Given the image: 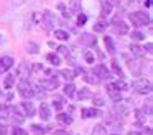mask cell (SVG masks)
I'll use <instances>...</instances> for the list:
<instances>
[{"mask_svg":"<svg viewBox=\"0 0 153 135\" xmlns=\"http://www.w3.org/2000/svg\"><path fill=\"white\" fill-rule=\"evenodd\" d=\"M40 85L45 89V90H55L60 87V80L55 79V77H50V79H44L40 80Z\"/></svg>","mask_w":153,"mask_h":135,"instance_id":"10","label":"cell"},{"mask_svg":"<svg viewBox=\"0 0 153 135\" xmlns=\"http://www.w3.org/2000/svg\"><path fill=\"white\" fill-rule=\"evenodd\" d=\"M39 114H40V119L42 121H48L50 119V108H48L47 103H40V108H39Z\"/></svg>","mask_w":153,"mask_h":135,"instance_id":"16","label":"cell"},{"mask_svg":"<svg viewBox=\"0 0 153 135\" xmlns=\"http://www.w3.org/2000/svg\"><path fill=\"white\" fill-rule=\"evenodd\" d=\"M111 135H118V134H111Z\"/></svg>","mask_w":153,"mask_h":135,"instance_id":"54","label":"cell"},{"mask_svg":"<svg viewBox=\"0 0 153 135\" xmlns=\"http://www.w3.org/2000/svg\"><path fill=\"white\" fill-rule=\"evenodd\" d=\"M0 135H7V125L0 124Z\"/></svg>","mask_w":153,"mask_h":135,"instance_id":"50","label":"cell"},{"mask_svg":"<svg viewBox=\"0 0 153 135\" xmlns=\"http://www.w3.org/2000/svg\"><path fill=\"white\" fill-rule=\"evenodd\" d=\"M76 95L77 100H89V98H92V92L87 89V87H84V89H81L77 93H74Z\"/></svg>","mask_w":153,"mask_h":135,"instance_id":"17","label":"cell"},{"mask_svg":"<svg viewBox=\"0 0 153 135\" xmlns=\"http://www.w3.org/2000/svg\"><path fill=\"white\" fill-rule=\"evenodd\" d=\"M60 76L63 77V79H66V80H69V82H71L74 77H76V72H74L73 69H61Z\"/></svg>","mask_w":153,"mask_h":135,"instance_id":"22","label":"cell"},{"mask_svg":"<svg viewBox=\"0 0 153 135\" xmlns=\"http://www.w3.org/2000/svg\"><path fill=\"white\" fill-rule=\"evenodd\" d=\"M105 124L108 125V127L114 129V130H121V127H123V121L119 119V116H114V114H106Z\"/></svg>","mask_w":153,"mask_h":135,"instance_id":"5","label":"cell"},{"mask_svg":"<svg viewBox=\"0 0 153 135\" xmlns=\"http://www.w3.org/2000/svg\"><path fill=\"white\" fill-rule=\"evenodd\" d=\"M132 89L135 90L137 93H150L152 92V82L145 77H140V79H135L134 82H132Z\"/></svg>","mask_w":153,"mask_h":135,"instance_id":"2","label":"cell"},{"mask_svg":"<svg viewBox=\"0 0 153 135\" xmlns=\"http://www.w3.org/2000/svg\"><path fill=\"white\" fill-rule=\"evenodd\" d=\"M111 68H113V71L116 72V74H118L119 77H121V79H123V77H124V72H123V69H121V66L118 64V61H116V60H113V61H111Z\"/></svg>","mask_w":153,"mask_h":135,"instance_id":"29","label":"cell"},{"mask_svg":"<svg viewBox=\"0 0 153 135\" xmlns=\"http://www.w3.org/2000/svg\"><path fill=\"white\" fill-rule=\"evenodd\" d=\"M113 31L116 32V34H119V35H124V34H127V32H129V26H127L123 19L114 18V21H113Z\"/></svg>","mask_w":153,"mask_h":135,"instance_id":"6","label":"cell"},{"mask_svg":"<svg viewBox=\"0 0 153 135\" xmlns=\"http://www.w3.org/2000/svg\"><path fill=\"white\" fill-rule=\"evenodd\" d=\"M129 68H131L132 74L139 76L140 72L143 71V63H142V60H140V58H137V60H132L131 63H129Z\"/></svg>","mask_w":153,"mask_h":135,"instance_id":"13","label":"cell"},{"mask_svg":"<svg viewBox=\"0 0 153 135\" xmlns=\"http://www.w3.org/2000/svg\"><path fill=\"white\" fill-rule=\"evenodd\" d=\"M103 40H105V45H106V50H108V53H116V44H114L113 37L106 35Z\"/></svg>","mask_w":153,"mask_h":135,"instance_id":"19","label":"cell"},{"mask_svg":"<svg viewBox=\"0 0 153 135\" xmlns=\"http://www.w3.org/2000/svg\"><path fill=\"white\" fill-rule=\"evenodd\" d=\"M42 90H45V89H40V87H37V89L34 90V95H36V97H39L40 100H44V98H45V92H42Z\"/></svg>","mask_w":153,"mask_h":135,"instance_id":"42","label":"cell"},{"mask_svg":"<svg viewBox=\"0 0 153 135\" xmlns=\"http://www.w3.org/2000/svg\"><path fill=\"white\" fill-rule=\"evenodd\" d=\"M129 19H131V23L134 24V26H150L152 24V18H150V15L145 13V11H132V13H129Z\"/></svg>","mask_w":153,"mask_h":135,"instance_id":"1","label":"cell"},{"mask_svg":"<svg viewBox=\"0 0 153 135\" xmlns=\"http://www.w3.org/2000/svg\"><path fill=\"white\" fill-rule=\"evenodd\" d=\"M129 135H142L140 132H129Z\"/></svg>","mask_w":153,"mask_h":135,"instance_id":"52","label":"cell"},{"mask_svg":"<svg viewBox=\"0 0 153 135\" xmlns=\"http://www.w3.org/2000/svg\"><path fill=\"white\" fill-rule=\"evenodd\" d=\"M55 37L58 40H68L69 39V34L66 31H61V29H56L55 31Z\"/></svg>","mask_w":153,"mask_h":135,"instance_id":"31","label":"cell"},{"mask_svg":"<svg viewBox=\"0 0 153 135\" xmlns=\"http://www.w3.org/2000/svg\"><path fill=\"white\" fill-rule=\"evenodd\" d=\"M31 130H32L34 135H44L45 134V127H42V125H39V124H32Z\"/></svg>","mask_w":153,"mask_h":135,"instance_id":"30","label":"cell"},{"mask_svg":"<svg viewBox=\"0 0 153 135\" xmlns=\"http://www.w3.org/2000/svg\"><path fill=\"white\" fill-rule=\"evenodd\" d=\"M58 8H60L61 11H63V16H65V18H69V16H71V11H69V10H66L63 3H60V5H58Z\"/></svg>","mask_w":153,"mask_h":135,"instance_id":"44","label":"cell"},{"mask_svg":"<svg viewBox=\"0 0 153 135\" xmlns=\"http://www.w3.org/2000/svg\"><path fill=\"white\" fill-rule=\"evenodd\" d=\"M56 23H58V19H56V16L50 10H45L42 13V26L45 31H52L56 26Z\"/></svg>","mask_w":153,"mask_h":135,"instance_id":"3","label":"cell"},{"mask_svg":"<svg viewBox=\"0 0 153 135\" xmlns=\"http://www.w3.org/2000/svg\"><path fill=\"white\" fill-rule=\"evenodd\" d=\"M0 42H3V37H2V35H0Z\"/></svg>","mask_w":153,"mask_h":135,"instance_id":"53","label":"cell"},{"mask_svg":"<svg viewBox=\"0 0 153 135\" xmlns=\"http://www.w3.org/2000/svg\"><path fill=\"white\" fill-rule=\"evenodd\" d=\"M53 135H69V132L66 129H58V130H55V132H53Z\"/></svg>","mask_w":153,"mask_h":135,"instance_id":"47","label":"cell"},{"mask_svg":"<svg viewBox=\"0 0 153 135\" xmlns=\"http://www.w3.org/2000/svg\"><path fill=\"white\" fill-rule=\"evenodd\" d=\"M106 134V130H105V127L100 124V125H97V127L94 129V132H92V135H105Z\"/></svg>","mask_w":153,"mask_h":135,"instance_id":"39","label":"cell"},{"mask_svg":"<svg viewBox=\"0 0 153 135\" xmlns=\"http://www.w3.org/2000/svg\"><path fill=\"white\" fill-rule=\"evenodd\" d=\"M84 60L87 61L89 64L94 63V53L92 52H84Z\"/></svg>","mask_w":153,"mask_h":135,"instance_id":"41","label":"cell"},{"mask_svg":"<svg viewBox=\"0 0 153 135\" xmlns=\"http://www.w3.org/2000/svg\"><path fill=\"white\" fill-rule=\"evenodd\" d=\"M29 71H31V68H29V64L27 63H23L19 64V68H18V71H16V76L18 77H21V79H26V77H29Z\"/></svg>","mask_w":153,"mask_h":135,"instance_id":"15","label":"cell"},{"mask_svg":"<svg viewBox=\"0 0 153 135\" xmlns=\"http://www.w3.org/2000/svg\"><path fill=\"white\" fill-rule=\"evenodd\" d=\"M53 108H55L56 111H61V109H63V98L60 95L53 97Z\"/></svg>","mask_w":153,"mask_h":135,"instance_id":"26","label":"cell"},{"mask_svg":"<svg viewBox=\"0 0 153 135\" xmlns=\"http://www.w3.org/2000/svg\"><path fill=\"white\" fill-rule=\"evenodd\" d=\"M79 42L82 45H87V47H95V45H97V39H95L92 34H89V32H84V34H81Z\"/></svg>","mask_w":153,"mask_h":135,"instance_id":"12","label":"cell"},{"mask_svg":"<svg viewBox=\"0 0 153 135\" xmlns=\"http://www.w3.org/2000/svg\"><path fill=\"white\" fill-rule=\"evenodd\" d=\"M92 98H94V103L97 106H103V105H105V98H103L102 95H94Z\"/></svg>","mask_w":153,"mask_h":135,"instance_id":"37","label":"cell"},{"mask_svg":"<svg viewBox=\"0 0 153 135\" xmlns=\"http://www.w3.org/2000/svg\"><path fill=\"white\" fill-rule=\"evenodd\" d=\"M81 114H82V117H98V116H102V111L100 109H97V108H82V111H81Z\"/></svg>","mask_w":153,"mask_h":135,"instance_id":"14","label":"cell"},{"mask_svg":"<svg viewBox=\"0 0 153 135\" xmlns=\"http://www.w3.org/2000/svg\"><path fill=\"white\" fill-rule=\"evenodd\" d=\"M113 111L116 113V116H129L131 108L126 103H123L121 100H118L116 103H114V106H113Z\"/></svg>","mask_w":153,"mask_h":135,"instance_id":"7","label":"cell"},{"mask_svg":"<svg viewBox=\"0 0 153 135\" xmlns=\"http://www.w3.org/2000/svg\"><path fill=\"white\" fill-rule=\"evenodd\" d=\"M13 84H15V76L13 74H8L7 77H5V89H11L13 87Z\"/></svg>","mask_w":153,"mask_h":135,"instance_id":"33","label":"cell"},{"mask_svg":"<svg viewBox=\"0 0 153 135\" xmlns=\"http://www.w3.org/2000/svg\"><path fill=\"white\" fill-rule=\"evenodd\" d=\"M26 0H13V5H23Z\"/></svg>","mask_w":153,"mask_h":135,"instance_id":"51","label":"cell"},{"mask_svg":"<svg viewBox=\"0 0 153 135\" xmlns=\"http://www.w3.org/2000/svg\"><path fill=\"white\" fill-rule=\"evenodd\" d=\"M111 10H113V5L108 3L106 0H103V2H102V16H103V18L110 16L111 15Z\"/></svg>","mask_w":153,"mask_h":135,"instance_id":"21","label":"cell"},{"mask_svg":"<svg viewBox=\"0 0 153 135\" xmlns=\"http://www.w3.org/2000/svg\"><path fill=\"white\" fill-rule=\"evenodd\" d=\"M145 117H147V114L142 109H135V119H137V122H145Z\"/></svg>","mask_w":153,"mask_h":135,"instance_id":"34","label":"cell"},{"mask_svg":"<svg viewBox=\"0 0 153 135\" xmlns=\"http://www.w3.org/2000/svg\"><path fill=\"white\" fill-rule=\"evenodd\" d=\"M65 95L66 97H69V98H73L74 97V93H76V87H74V84L73 82H69V84H66L65 85Z\"/></svg>","mask_w":153,"mask_h":135,"instance_id":"24","label":"cell"},{"mask_svg":"<svg viewBox=\"0 0 153 135\" xmlns=\"http://www.w3.org/2000/svg\"><path fill=\"white\" fill-rule=\"evenodd\" d=\"M152 42H148L147 45H145V47H143V50H147V53H152Z\"/></svg>","mask_w":153,"mask_h":135,"instance_id":"49","label":"cell"},{"mask_svg":"<svg viewBox=\"0 0 153 135\" xmlns=\"http://www.w3.org/2000/svg\"><path fill=\"white\" fill-rule=\"evenodd\" d=\"M106 27H108V23L103 21V19H102V21H97V23L94 24V31L95 32H105Z\"/></svg>","mask_w":153,"mask_h":135,"instance_id":"25","label":"cell"},{"mask_svg":"<svg viewBox=\"0 0 153 135\" xmlns=\"http://www.w3.org/2000/svg\"><path fill=\"white\" fill-rule=\"evenodd\" d=\"M47 60L50 61V63L53 64V66H58V64L61 63L60 56H58V55H55V53H48V55H47Z\"/></svg>","mask_w":153,"mask_h":135,"instance_id":"28","label":"cell"},{"mask_svg":"<svg viewBox=\"0 0 153 135\" xmlns=\"http://www.w3.org/2000/svg\"><path fill=\"white\" fill-rule=\"evenodd\" d=\"M18 92L19 95L23 98H32L34 97V89H32V85L29 84V80L27 79H21L18 84Z\"/></svg>","mask_w":153,"mask_h":135,"instance_id":"4","label":"cell"},{"mask_svg":"<svg viewBox=\"0 0 153 135\" xmlns=\"http://www.w3.org/2000/svg\"><path fill=\"white\" fill-rule=\"evenodd\" d=\"M94 74L98 77V79H110L111 77V72L106 69L105 64H97V66L94 68Z\"/></svg>","mask_w":153,"mask_h":135,"instance_id":"8","label":"cell"},{"mask_svg":"<svg viewBox=\"0 0 153 135\" xmlns=\"http://www.w3.org/2000/svg\"><path fill=\"white\" fill-rule=\"evenodd\" d=\"M114 85H116V89H118V90H127V84L124 82L123 79L116 80V82H114Z\"/></svg>","mask_w":153,"mask_h":135,"instance_id":"40","label":"cell"},{"mask_svg":"<svg viewBox=\"0 0 153 135\" xmlns=\"http://www.w3.org/2000/svg\"><path fill=\"white\" fill-rule=\"evenodd\" d=\"M13 64H15V60L11 58V56H2V58H0V74H3L8 69H11Z\"/></svg>","mask_w":153,"mask_h":135,"instance_id":"9","label":"cell"},{"mask_svg":"<svg viewBox=\"0 0 153 135\" xmlns=\"http://www.w3.org/2000/svg\"><path fill=\"white\" fill-rule=\"evenodd\" d=\"M58 52L61 53V55H68V48H66V47H58Z\"/></svg>","mask_w":153,"mask_h":135,"instance_id":"48","label":"cell"},{"mask_svg":"<svg viewBox=\"0 0 153 135\" xmlns=\"http://www.w3.org/2000/svg\"><path fill=\"white\" fill-rule=\"evenodd\" d=\"M26 48H27V52L32 53V55H36V53H39V45L34 44V42H29L26 45Z\"/></svg>","mask_w":153,"mask_h":135,"instance_id":"32","label":"cell"},{"mask_svg":"<svg viewBox=\"0 0 153 135\" xmlns=\"http://www.w3.org/2000/svg\"><path fill=\"white\" fill-rule=\"evenodd\" d=\"M82 79H84L85 82H89V84H98V82H100V79H98V77L94 74V72H92V74H84V77H82Z\"/></svg>","mask_w":153,"mask_h":135,"instance_id":"27","label":"cell"},{"mask_svg":"<svg viewBox=\"0 0 153 135\" xmlns=\"http://www.w3.org/2000/svg\"><path fill=\"white\" fill-rule=\"evenodd\" d=\"M106 93H108V97L113 101L121 100V90H118L114 84H108V85H106Z\"/></svg>","mask_w":153,"mask_h":135,"instance_id":"11","label":"cell"},{"mask_svg":"<svg viewBox=\"0 0 153 135\" xmlns=\"http://www.w3.org/2000/svg\"><path fill=\"white\" fill-rule=\"evenodd\" d=\"M10 111H11V108L8 105H2L0 106V119H8L10 117Z\"/></svg>","mask_w":153,"mask_h":135,"instance_id":"23","label":"cell"},{"mask_svg":"<svg viewBox=\"0 0 153 135\" xmlns=\"http://www.w3.org/2000/svg\"><path fill=\"white\" fill-rule=\"evenodd\" d=\"M11 135H27V132L21 127H18V125H15L13 129H11Z\"/></svg>","mask_w":153,"mask_h":135,"instance_id":"36","label":"cell"},{"mask_svg":"<svg viewBox=\"0 0 153 135\" xmlns=\"http://www.w3.org/2000/svg\"><path fill=\"white\" fill-rule=\"evenodd\" d=\"M131 37L134 39V40H143V39H145V35H143V34H142V32H140V31H132Z\"/></svg>","mask_w":153,"mask_h":135,"instance_id":"38","label":"cell"},{"mask_svg":"<svg viewBox=\"0 0 153 135\" xmlns=\"http://www.w3.org/2000/svg\"><path fill=\"white\" fill-rule=\"evenodd\" d=\"M71 8L73 11H79V0H71Z\"/></svg>","mask_w":153,"mask_h":135,"instance_id":"46","label":"cell"},{"mask_svg":"<svg viewBox=\"0 0 153 135\" xmlns=\"http://www.w3.org/2000/svg\"><path fill=\"white\" fill-rule=\"evenodd\" d=\"M143 113L147 114V116H152V101H148V103L143 106V109H142Z\"/></svg>","mask_w":153,"mask_h":135,"instance_id":"43","label":"cell"},{"mask_svg":"<svg viewBox=\"0 0 153 135\" xmlns=\"http://www.w3.org/2000/svg\"><path fill=\"white\" fill-rule=\"evenodd\" d=\"M56 121H58L61 125H69L73 122V117L69 116V114H66V113H60L58 116H56Z\"/></svg>","mask_w":153,"mask_h":135,"instance_id":"18","label":"cell"},{"mask_svg":"<svg viewBox=\"0 0 153 135\" xmlns=\"http://www.w3.org/2000/svg\"><path fill=\"white\" fill-rule=\"evenodd\" d=\"M85 21H87V16H85V15H79V16H77V24H79V26H82V24H85Z\"/></svg>","mask_w":153,"mask_h":135,"instance_id":"45","label":"cell"},{"mask_svg":"<svg viewBox=\"0 0 153 135\" xmlns=\"http://www.w3.org/2000/svg\"><path fill=\"white\" fill-rule=\"evenodd\" d=\"M11 111H13V108H11ZM15 114H11V116H13V122H15V124H23V122H24V117L21 116V114H18V113H16V111H13Z\"/></svg>","mask_w":153,"mask_h":135,"instance_id":"35","label":"cell"},{"mask_svg":"<svg viewBox=\"0 0 153 135\" xmlns=\"http://www.w3.org/2000/svg\"><path fill=\"white\" fill-rule=\"evenodd\" d=\"M131 52H132V55H135L137 58H142V56L145 55L143 47H140V45H137V44H132L131 45Z\"/></svg>","mask_w":153,"mask_h":135,"instance_id":"20","label":"cell"}]
</instances>
